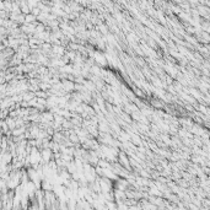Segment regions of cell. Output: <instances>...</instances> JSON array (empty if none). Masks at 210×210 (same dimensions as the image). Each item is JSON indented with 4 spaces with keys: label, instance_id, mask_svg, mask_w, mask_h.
<instances>
[{
    "label": "cell",
    "instance_id": "cell-1",
    "mask_svg": "<svg viewBox=\"0 0 210 210\" xmlns=\"http://www.w3.org/2000/svg\"><path fill=\"white\" fill-rule=\"evenodd\" d=\"M25 131H26V128L25 127H20V128H15V129H12L11 130V135L12 137H21V135H24L25 134Z\"/></svg>",
    "mask_w": 210,
    "mask_h": 210
},
{
    "label": "cell",
    "instance_id": "cell-2",
    "mask_svg": "<svg viewBox=\"0 0 210 210\" xmlns=\"http://www.w3.org/2000/svg\"><path fill=\"white\" fill-rule=\"evenodd\" d=\"M150 105H151V107H154V108H162V107H163V103L161 102L160 99H154V100H151V101H150Z\"/></svg>",
    "mask_w": 210,
    "mask_h": 210
},
{
    "label": "cell",
    "instance_id": "cell-3",
    "mask_svg": "<svg viewBox=\"0 0 210 210\" xmlns=\"http://www.w3.org/2000/svg\"><path fill=\"white\" fill-rule=\"evenodd\" d=\"M36 22V17L30 12L28 15H25V24H34Z\"/></svg>",
    "mask_w": 210,
    "mask_h": 210
},
{
    "label": "cell",
    "instance_id": "cell-4",
    "mask_svg": "<svg viewBox=\"0 0 210 210\" xmlns=\"http://www.w3.org/2000/svg\"><path fill=\"white\" fill-rule=\"evenodd\" d=\"M31 14L34 16V17H37V16H40L41 15V10L38 9V8H34V9H31Z\"/></svg>",
    "mask_w": 210,
    "mask_h": 210
}]
</instances>
